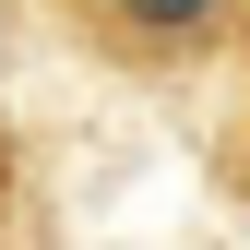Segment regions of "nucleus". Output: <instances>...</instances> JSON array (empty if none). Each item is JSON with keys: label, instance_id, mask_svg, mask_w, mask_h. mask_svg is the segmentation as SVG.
<instances>
[{"label": "nucleus", "instance_id": "obj_2", "mask_svg": "<svg viewBox=\"0 0 250 250\" xmlns=\"http://www.w3.org/2000/svg\"><path fill=\"white\" fill-rule=\"evenodd\" d=\"M48 0H0V72H12V48H24V24H36Z\"/></svg>", "mask_w": 250, "mask_h": 250}, {"label": "nucleus", "instance_id": "obj_1", "mask_svg": "<svg viewBox=\"0 0 250 250\" xmlns=\"http://www.w3.org/2000/svg\"><path fill=\"white\" fill-rule=\"evenodd\" d=\"M48 24L131 83H167V72H203V60L250 48V0H48Z\"/></svg>", "mask_w": 250, "mask_h": 250}]
</instances>
